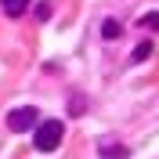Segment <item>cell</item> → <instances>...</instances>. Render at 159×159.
I'll return each instance as SVG.
<instances>
[{"instance_id":"6da1fadb","label":"cell","mask_w":159,"mask_h":159,"mask_svg":"<svg viewBox=\"0 0 159 159\" xmlns=\"http://www.w3.org/2000/svg\"><path fill=\"white\" fill-rule=\"evenodd\" d=\"M33 130H36V148L40 152H54L61 145V138H65V123L61 119H43Z\"/></svg>"},{"instance_id":"7a4b0ae2","label":"cell","mask_w":159,"mask_h":159,"mask_svg":"<svg viewBox=\"0 0 159 159\" xmlns=\"http://www.w3.org/2000/svg\"><path fill=\"white\" fill-rule=\"evenodd\" d=\"M36 127V105H22V109H11L7 112V130H33Z\"/></svg>"},{"instance_id":"3957f363","label":"cell","mask_w":159,"mask_h":159,"mask_svg":"<svg viewBox=\"0 0 159 159\" xmlns=\"http://www.w3.org/2000/svg\"><path fill=\"white\" fill-rule=\"evenodd\" d=\"M101 156L105 159H127V148H123V145H116V141H109V138H101Z\"/></svg>"},{"instance_id":"277c9868","label":"cell","mask_w":159,"mask_h":159,"mask_svg":"<svg viewBox=\"0 0 159 159\" xmlns=\"http://www.w3.org/2000/svg\"><path fill=\"white\" fill-rule=\"evenodd\" d=\"M0 4L7 11V18H18V15H25V7H29V0H0Z\"/></svg>"},{"instance_id":"5b68a950","label":"cell","mask_w":159,"mask_h":159,"mask_svg":"<svg viewBox=\"0 0 159 159\" xmlns=\"http://www.w3.org/2000/svg\"><path fill=\"white\" fill-rule=\"evenodd\" d=\"M119 33H123V29H119V22H112V18L105 22V25H101V36H105V40H116Z\"/></svg>"},{"instance_id":"8992f818","label":"cell","mask_w":159,"mask_h":159,"mask_svg":"<svg viewBox=\"0 0 159 159\" xmlns=\"http://www.w3.org/2000/svg\"><path fill=\"white\" fill-rule=\"evenodd\" d=\"M152 54V43H138V47H134V54H130V61H145Z\"/></svg>"},{"instance_id":"52a82bcc","label":"cell","mask_w":159,"mask_h":159,"mask_svg":"<svg viewBox=\"0 0 159 159\" xmlns=\"http://www.w3.org/2000/svg\"><path fill=\"white\" fill-rule=\"evenodd\" d=\"M141 29H152V33L159 29V15H156V11H152V15H145V18H141Z\"/></svg>"},{"instance_id":"ba28073f","label":"cell","mask_w":159,"mask_h":159,"mask_svg":"<svg viewBox=\"0 0 159 159\" xmlns=\"http://www.w3.org/2000/svg\"><path fill=\"white\" fill-rule=\"evenodd\" d=\"M83 109H87V105H83V94H72V112L83 116Z\"/></svg>"},{"instance_id":"9c48e42d","label":"cell","mask_w":159,"mask_h":159,"mask_svg":"<svg viewBox=\"0 0 159 159\" xmlns=\"http://www.w3.org/2000/svg\"><path fill=\"white\" fill-rule=\"evenodd\" d=\"M36 18H40V22H47V18H51V4H47V0L36 7Z\"/></svg>"}]
</instances>
